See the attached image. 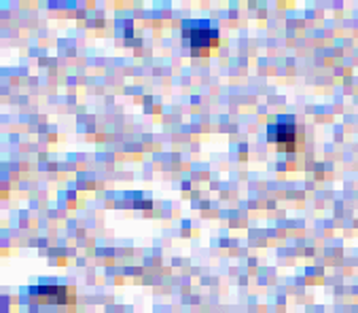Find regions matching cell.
Segmentation results:
<instances>
[{
	"mask_svg": "<svg viewBox=\"0 0 358 313\" xmlns=\"http://www.w3.org/2000/svg\"><path fill=\"white\" fill-rule=\"evenodd\" d=\"M267 140L271 146H275L280 152H295L301 148L303 136L295 119H280L278 123H271L267 127Z\"/></svg>",
	"mask_w": 358,
	"mask_h": 313,
	"instance_id": "7a4b0ae2",
	"label": "cell"
},
{
	"mask_svg": "<svg viewBox=\"0 0 358 313\" xmlns=\"http://www.w3.org/2000/svg\"><path fill=\"white\" fill-rule=\"evenodd\" d=\"M221 36L217 26H212L208 20L201 22H185L182 24V45L191 49L195 55H208L219 47Z\"/></svg>",
	"mask_w": 358,
	"mask_h": 313,
	"instance_id": "6da1fadb",
	"label": "cell"
},
{
	"mask_svg": "<svg viewBox=\"0 0 358 313\" xmlns=\"http://www.w3.org/2000/svg\"><path fill=\"white\" fill-rule=\"evenodd\" d=\"M75 290L66 286H32L30 300L38 305H73Z\"/></svg>",
	"mask_w": 358,
	"mask_h": 313,
	"instance_id": "3957f363",
	"label": "cell"
}]
</instances>
